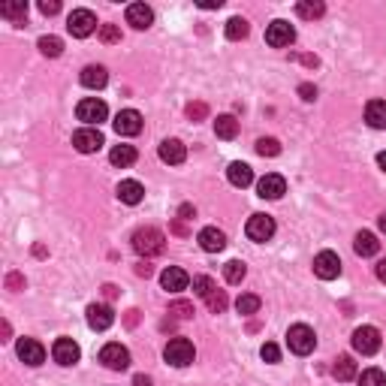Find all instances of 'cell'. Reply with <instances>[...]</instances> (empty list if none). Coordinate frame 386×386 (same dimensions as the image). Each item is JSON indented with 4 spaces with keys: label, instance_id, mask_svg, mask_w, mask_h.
Masks as SVG:
<instances>
[{
    "label": "cell",
    "instance_id": "obj_1",
    "mask_svg": "<svg viewBox=\"0 0 386 386\" xmlns=\"http://www.w3.org/2000/svg\"><path fill=\"white\" fill-rule=\"evenodd\" d=\"M163 248H166V236L157 226H142V230L133 232V251L139 256H145V260L163 254Z\"/></svg>",
    "mask_w": 386,
    "mask_h": 386
},
{
    "label": "cell",
    "instance_id": "obj_2",
    "mask_svg": "<svg viewBox=\"0 0 386 386\" xmlns=\"http://www.w3.org/2000/svg\"><path fill=\"white\" fill-rule=\"evenodd\" d=\"M287 344H290V350L296 353V357H308V353H314V347H317V335H314L311 326L296 323V326H290V332H287Z\"/></svg>",
    "mask_w": 386,
    "mask_h": 386
},
{
    "label": "cell",
    "instance_id": "obj_3",
    "mask_svg": "<svg viewBox=\"0 0 386 386\" xmlns=\"http://www.w3.org/2000/svg\"><path fill=\"white\" fill-rule=\"evenodd\" d=\"M193 357H196V350H193V344L187 341V338H169V344H166V350H163V359L169 362V365H176V368L191 365Z\"/></svg>",
    "mask_w": 386,
    "mask_h": 386
},
{
    "label": "cell",
    "instance_id": "obj_4",
    "mask_svg": "<svg viewBox=\"0 0 386 386\" xmlns=\"http://www.w3.org/2000/svg\"><path fill=\"white\" fill-rule=\"evenodd\" d=\"M75 115H79V121H85L88 127H100L109 118V106L103 100H97V97H85V100L75 106Z\"/></svg>",
    "mask_w": 386,
    "mask_h": 386
},
{
    "label": "cell",
    "instance_id": "obj_5",
    "mask_svg": "<svg viewBox=\"0 0 386 386\" xmlns=\"http://www.w3.org/2000/svg\"><path fill=\"white\" fill-rule=\"evenodd\" d=\"M67 30L75 36V40H85L97 30V15L91 10H73L70 19H67Z\"/></svg>",
    "mask_w": 386,
    "mask_h": 386
},
{
    "label": "cell",
    "instance_id": "obj_6",
    "mask_svg": "<svg viewBox=\"0 0 386 386\" xmlns=\"http://www.w3.org/2000/svg\"><path fill=\"white\" fill-rule=\"evenodd\" d=\"M353 350L362 353V357H374L381 350V332L374 326H359L353 332Z\"/></svg>",
    "mask_w": 386,
    "mask_h": 386
},
{
    "label": "cell",
    "instance_id": "obj_7",
    "mask_svg": "<svg viewBox=\"0 0 386 386\" xmlns=\"http://www.w3.org/2000/svg\"><path fill=\"white\" fill-rule=\"evenodd\" d=\"M314 275L320 278V281H335L338 275H341V260H338V254L332 251H320L314 256Z\"/></svg>",
    "mask_w": 386,
    "mask_h": 386
},
{
    "label": "cell",
    "instance_id": "obj_8",
    "mask_svg": "<svg viewBox=\"0 0 386 386\" xmlns=\"http://www.w3.org/2000/svg\"><path fill=\"white\" fill-rule=\"evenodd\" d=\"M100 362L106 368H112V372H124V368H130V350L112 341L100 350Z\"/></svg>",
    "mask_w": 386,
    "mask_h": 386
},
{
    "label": "cell",
    "instance_id": "obj_9",
    "mask_svg": "<svg viewBox=\"0 0 386 386\" xmlns=\"http://www.w3.org/2000/svg\"><path fill=\"white\" fill-rule=\"evenodd\" d=\"M73 145H75V151H82V154H94L106 142H103V133L97 130V127H82V130L73 133Z\"/></svg>",
    "mask_w": 386,
    "mask_h": 386
},
{
    "label": "cell",
    "instance_id": "obj_10",
    "mask_svg": "<svg viewBox=\"0 0 386 386\" xmlns=\"http://www.w3.org/2000/svg\"><path fill=\"white\" fill-rule=\"evenodd\" d=\"M293 40H296V30H293L290 21H272V25L266 27V43L272 45V49H287Z\"/></svg>",
    "mask_w": 386,
    "mask_h": 386
},
{
    "label": "cell",
    "instance_id": "obj_11",
    "mask_svg": "<svg viewBox=\"0 0 386 386\" xmlns=\"http://www.w3.org/2000/svg\"><path fill=\"white\" fill-rule=\"evenodd\" d=\"M245 232H248V239L251 241H269L272 236H275V221H272L269 215H251Z\"/></svg>",
    "mask_w": 386,
    "mask_h": 386
},
{
    "label": "cell",
    "instance_id": "obj_12",
    "mask_svg": "<svg viewBox=\"0 0 386 386\" xmlns=\"http://www.w3.org/2000/svg\"><path fill=\"white\" fill-rule=\"evenodd\" d=\"M51 357H55L58 365L70 368V365H75V362H79L82 350H79V344H75L73 338H58L55 347H51Z\"/></svg>",
    "mask_w": 386,
    "mask_h": 386
},
{
    "label": "cell",
    "instance_id": "obj_13",
    "mask_svg": "<svg viewBox=\"0 0 386 386\" xmlns=\"http://www.w3.org/2000/svg\"><path fill=\"white\" fill-rule=\"evenodd\" d=\"M15 353H19V359L25 362V365H43L45 362V347L36 341V338H21Z\"/></svg>",
    "mask_w": 386,
    "mask_h": 386
},
{
    "label": "cell",
    "instance_id": "obj_14",
    "mask_svg": "<svg viewBox=\"0 0 386 386\" xmlns=\"http://www.w3.org/2000/svg\"><path fill=\"white\" fill-rule=\"evenodd\" d=\"M115 323V311H112L109 305H103V302H94V305H88V326L97 329V332H106Z\"/></svg>",
    "mask_w": 386,
    "mask_h": 386
},
{
    "label": "cell",
    "instance_id": "obj_15",
    "mask_svg": "<svg viewBox=\"0 0 386 386\" xmlns=\"http://www.w3.org/2000/svg\"><path fill=\"white\" fill-rule=\"evenodd\" d=\"M115 133L118 136H139L142 133V115L136 109H124L115 115Z\"/></svg>",
    "mask_w": 386,
    "mask_h": 386
},
{
    "label": "cell",
    "instance_id": "obj_16",
    "mask_svg": "<svg viewBox=\"0 0 386 386\" xmlns=\"http://www.w3.org/2000/svg\"><path fill=\"white\" fill-rule=\"evenodd\" d=\"M256 193H260L263 200H281L287 193V181L281 176H275V172H269V176H263L256 181Z\"/></svg>",
    "mask_w": 386,
    "mask_h": 386
},
{
    "label": "cell",
    "instance_id": "obj_17",
    "mask_svg": "<svg viewBox=\"0 0 386 386\" xmlns=\"http://www.w3.org/2000/svg\"><path fill=\"white\" fill-rule=\"evenodd\" d=\"M160 284H163V290L166 293H181V290H187V284H191V278H187V272L184 269H178V266H169L160 275Z\"/></svg>",
    "mask_w": 386,
    "mask_h": 386
},
{
    "label": "cell",
    "instance_id": "obj_18",
    "mask_svg": "<svg viewBox=\"0 0 386 386\" xmlns=\"http://www.w3.org/2000/svg\"><path fill=\"white\" fill-rule=\"evenodd\" d=\"M127 25H133L136 30H145L154 25V12H151V6L145 3H130L127 6Z\"/></svg>",
    "mask_w": 386,
    "mask_h": 386
},
{
    "label": "cell",
    "instance_id": "obj_19",
    "mask_svg": "<svg viewBox=\"0 0 386 386\" xmlns=\"http://www.w3.org/2000/svg\"><path fill=\"white\" fill-rule=\"evenodd\" d=\"M160 160L163 163H169V166H181L187 160V148H184V142H178V139H166L160 142Z\"/></svg>",
    "mask_w": 386,
    "mask_h": 386
},
{
    "label": "cell",
    "instance_id": "obj_20",
    "mask_svg": "<svg viewBox=\"0 0 386 386\" xmlns=\"http://www.w3.org/2000/svg\"><path fill=\"white\" fill-rule=\"evenodd\" d=\"M196 241H200V248H202V251H208V254H217V251H224V248H226V236L217 230V226H206Z\"/></svg>",
    "mask_w": 386,
    "mask_h": 386
},
{
    "label": "cell",
    "instance_id": "obj_21",
    "mask_svg": "<svg viewBox=\"0 0 386 386\" xmlns=\"http://www.w3.org/2000/svg\"><path fill=\"white\" fill-rule=\"evenodd\" d=\"M142 196H145V187H142L139 181L127 178V181H121V184H118V200L127 202V206H139Z\"/></svg>",
    "mask_w": 386,
    "mask_h": 386
},
{
    "label": "cell",
    "instance_id": "obj_22",
    "mask_svg": "<svg viewBox=\"0 0 386 386\" xmlns=\"http://www.w3.org/2000/svg\"><path fill=\"white\" fill-rule=\"evenodd\" d=\"M79 79H82V85H85V88L100 91V88H106V82H109V73H106V67L91 64V67H85V70H82Z\"/></svg>",
    "mask_w": 386,
    "mask_h": 386
},
{
    "label": "cell",
    "instance_id": "obj_23",
    "mask_svg": "<svg viewBox=\"0 0 386 386\" xmlns=\"http://www.w3.org/2000/svg\"><path fill=\"white\" fill-rule=\"evenodd\" d=\"M226 178H230L232 187H248L254 181V169L248 163L236 160V163H230V169H226Z\"/></svg>",
    "mask_w": 386,
    "mask_h": 386
},
{
    "label": "cell",
    "instance_id": "obj_24",
    "mask_svg": "<svg viewBox=\"0 0 386 386\" xmlns=\"http://www.w3.org/2000/svg\"><path fill=\"white\" fill-rule=\"evenodd\" d=\"M353 251H357L359 256H374L377 251H381V241H377L374 232H368V230H362L357 241H353Z\"/></svg>",
    "mask_w": 386,
    "mask_h": 386
},
{
    "label": "cell",
    "instance_id": "obj_25",
    "mask_svg": "<svg viewBox=\"0 0 386 386\" xmlns=\"http://www.w3.org/2000/svg\"><path fill=\"white\" fill-rule=\"evenodd\" d=\"M365 121L368 127H374V130H386V103L383 100H372L365 106Z\"/></svg>",
    "mask_w": 386,
    "mask_h": 386
},
{
    "label": "cell",
    "instance_id": "obj_26",
    "mask_svg": "<svg viewBox=\"0 0 386 386\" xmlns=\"http://www.w3.org/2000/svg\"><path fill=\"white\" fill-rule=\"evenodd\" d=\"M332 374H335V381H341V383L353 381V377H357V362H353L350 357H338L335 365H332Z\"/></svg>",
    "mask_w": 386,
    "mask_h": 386
},
{
    "label": "cell",
    "instance_id": "obj_27",
    "mask_svg": "<svg viewBox=\"0 0 386 386\" xmlns=\"http://www.w3.org/2000/svg\"><path fill=\"white\" fill-rule=\"evenodd\" d=\"M109 160H112V166H133L136 163V148L133 145H115L112 148V154H109Z\"/></svg>",
    "mask_w": 386,
    "mask_h": 386
},
{
    "label": "cell",
    "instance_id": "obj_28",
    "mask_svg": "<svg viewBox=\"0 0 386 386\" xmlns=\"http://www.w3.org/2000/svg\"><path fill=\"white\" fill-rule=\"evenodd\" d=\"M0 15H3V19L19 21V25H25V15H27V0H12V3H3V6H0Z\"/></svg>",
    "mask_w": 386,
    "mask_h": 386
},
{
    "label": "cell",
    "instance_id": "obj_29",
    "mask_svg": "<svg viewBox=\"0 0 386 386\" xmlns=\"http://www.w3.org/2000/svg\"><path fill=\"white\" fill-rule=\"evenodd\" d=\"M215 133L221 136V139H236L239 136V121L232 115H221L215 121Z\"/></svg>",
    "mask_w": 386,
    "mask_h": 386
},
{
    "label": "cell",
    "instance_id": "obj_30",
    "mask_svg": "<svg viewBox=\"0 0 386 386\" xmlns=\"http://www.w3.org/2000/svg\"><path fill=\"white\" fill-rule=\"evenodd\" d=\"M296 12H299V19H320L323 12H326V6L320 3V0H299L296 3Z\"/></svg>",
    "mask_w": 386,
    "mask_h": 386
},
{
    "label": "cell",
    "instance_id": "obj_31",
    "mask_svg": "<svg viewBox=\"0 0 386 386\" xmlns=\"http://www.w3.org/2000/svg\"><path fill=\"white\" fill-rule=\"evenodd\" d=\"M245 275H248V269H245V263H241V260H230L224 266L226 284H241V281H245Z\"/></svg>",
    "mask_w": 386,
    "mask_h": 386
},
{
    "label": "cell",
    "instance_id": "obj_32",
    "mask_svg": "<svg viewBox=\"0 0 386 386\" xmlns=\"http://www.w3.org/2000/svg\"><path fill=\"white\" fill-rule=\"evenodd\" d=\"M248 30H251L248 27V21L241 19V15H236V19L226 21V40H245Z\"/></svg>",
    "mask_w": 386,
    "mask_h": 386
},
{
    "label": "cell",
    "instance_id": "obj_33",
    "mask_svg": "<svg viewBox=\"0 0 386 386\" xmlns=\"http://www.w3.org/2000/svg\"><path fill=\"white\" fill-rule=\"evenodd\" d=\"M236 308H239V314L251 317V314L260 311V296H254V293H241V296L236 299Z\"/></svg>",
    "mask_w": 386,
    "mask_h": 386
},
{
    "label": "cell",
    "instance_id": "obj_34",
    "mask_svg": "<svg viewBox=\"0 0 386 386\" xmlns=\"http://www.w3.org/2000/svg\"><path fill=\"white\" fill-rule=\"evenodd\" d=\"M40 51L45 58H58L60 51H64V43H60V36H40Z\"/></svg>",
    "mask_w": 386,
    "mask_h": 386
},
{
    "label": "cell",
    "instance_id": "obj_35",
    "mask_svg": "<svg viewBox=\"0 0 386 386\" xmlns=\"http://www.w3.org/2000/svg\"><path fill=\"white\" fill-rule=\"evenodd\" d=\"M215 290H217V284L211 281L208 275H196V278H193V293H196L200 299H208Z\"/></svg>",
    "mask_w": 386,
    "mask_h": 386
},
{
    "label": "cell",
    "instance_id": "obj_36",
    "mask_svg": "<svg viewBox=\"0 0 386 386\" xmlns=\"http://www.w3.org/2000/svg\"><path fill=\"white\" fill-rule=\"evenodd\" d=\"M359 386H386V374L381 368H365L359 374Z\"/></svg>",
    "mask_w": 386,
    "mask_h": 386
},
{
    "label": "cell",
    "instance_id": "obj_37",
    "mask_svg": "<svg viewBox=\"0 0 386 386\" xmlns=\"http://www.w3.org/2000/svg\"><path fill=\"white\" fill-rule=\"evenodd\" d=\"M206 305H208L211 314H224L230 302H226V293H224V290H215V293H211V296L206 299Z\"/></svg>",
    "mask_w": 386,
    "mask_h": 386
},
{
    "label": "cell",
    "instance_id": "obj_38",
    "mask_svg": "<svg viewBox=\"0 0 386 386\" xmlns=\"http://www.w3.org/2000/svg\"><path fill=\"white\" fill-rule=\"evenodd\" d=\"M256 154L260 157H278L281 154V142L278 139H260L256 142Z\"/></svg>",
    "mask_w": 386,
    "mask_h": 386
},
{
    "label": "cell",
    "instance_id": "obj_39",
    "mask_svg": "<svg viewBox=\"0 0 386 386\" xmlns=\"http://www.w3.org/2000/svg\"><path fill=\"white\" fill-rule=\"evenodd\" d=\"M169 314L176 317V320H191V317H193V305H191V302H172Z\"/></svg>",
    "mask_w": 386,
    "mask_h": 386
},
{
    "label": "cell",
    "instance_id": "obj_40",
    "mask_svg": "<svg viewBox=\"0 0 386 386\" xmlns=\"http://www.w3.org/2000/svg\"><path fill=\"white\" fill-rule=\"evenodd\" d=\"M100 40H103L106 45L121 43V27H118V25H100Z\"/></svg>",
    "mask_w": 386,
    "mask_h": 386
},
{
    "label": "cell",
    "instance_id": "obj_41",
    "mask_svg": "<svg viewBox=\"0 0 386 386\" xmlns=\"http://www.w3.org/2000/svg\"><path fill=\"white\" fill-rule=\"evenodd\" d=\"M206 115H208V106L206 103H191V106H187V118H191V121H202Z\"/></svg>",
    "mask_w": 386,
    "mask_h": 386
},
{
    "label": "cell",
    "instance_id": "obj_42",
    "mask_svg": "<svg viewBox=\"0 0 386 386\" xmlns=\"http://www.w3.org/2000/svg\"><path fill=\"white\" fill-rule=\"evenodd\" d=\"M260 357L266 362H278V359H281V350H278V344L266 341V344H263V350H260Z\"/></svg>",
    "mask_w": 386,
    "mask_h": 386
},
{
    "label": "cell",
    "instance_id": "obj_43",
    "mask_svg": "<svg viewBox=\"0 0 386 386\" xmlns=\"http://www.w3.org/2000/svg\"><path fill=\"white\" fill-rule=\"evenodd\" d=\"M40 12H43V15H58V12H60V0H43V3H40Z\"/></svg>",
    "mask_w": 386,
    "mask_h": 386
},
{
    "label": "cell",
    "instance_id": "obj_44",
    "mask_svg": "<svg viewBox=\"0 0 386 386\" xmlns=\"http://www.w3.org/2000/svg\"><path fill=\"white\" fill-rule=\"evenodd\" d=\"M299 97H302V100L311 103L314 97H317V88H314V85H299Z\"/></svg>",
    "mask_w": 386,
    "mask_h": 386
},
{
    "label": "cell",
    "instance_id": "obj_45",
    "mask_svg": "<svg viewBox=\"0 0 386 386\" xmlns=\"http://www.w3.org/2000/svg\"><path fill=\"white\" fill-rule=\"evenodd\" d=\"M6 287H10V290H21V287H25V278H21V275H10V278H6Z\"/></svg>",
    "mask_w": 386,
    "mask_h": 386
},
{
    "label": "cell",
    "instance_id": "obj_46",
    "mask_svg": "<svg viewBox=\"0 0 386 386\" xmlns=\"http://www.w3.org/2000/svg\"><path fill=\"white\" fill-rule=\"evenodd\" d=\"M151 272H154V269H151L148 263H139V266H136V275H139V278H151Z\"/></svg>",
    "mask_w": 386,
    "mask_h": 386
},
{
    "label": "cell",
    "instance_id": "obj_47",
    "mask_svg": "<svg viewBox=\"0 0 386 386\" xmlns=\"http://www.w3.org/2000/svg\"><path fill=\"white\" fill-rule=\"evenodd\" d=\"M178 217H181V221H191V217H193V206H181L178 208Z\"/></svg>",
    "mask_w": 386,
    "mask_h": 386
},
{
    "label": "cell",
    "instance_id": "obj_48",
    "mask_svg": "<svg viewBox=\"0 0 386 386\" xmlns=\"http://www.w3.org/2000/svg\"><path fill=\"white\" fill-rule=\"evenodd\" d=\"M103 296H106V299H115V296H118V287H115V284H106V287H103Z\"/></svg>",
    "mask_w": 386,
    "mask_h": 386
},
{
    "label": "cell",
    "instance_id": "obj_49",
    "mask_svg": "<svg viewBox=\"0 0 386 386\" xmlns=\"http://www.w3.org/2000/svg\"><path fill=\"white\" fill-rule=\"evenodd\" d=\"M136 323H139V311L130 308V311H127V326H136Z\"/></svg>",
    "mask_w": 386,
    "mask_h": 386
},
{
    "label": "cell",
    "instance_id": "obj_50",
    "mask_svg": "<svg viewBox=\"0 0 386 386\" xmlns=\"http://www.w3.org/2000/svg\"><path fill=\"white\" fill-rule=\"evenodd\" d=\"M133 386H151V377L148 374H136L133 377Z\"/></svg>",
    "mask_w": 386,
    "mask_h": 386
},
{
    "label": "cell",
    "instance_id": "obj_51",
    "mask_svg": "<svg viewBox=\"0 0 386 386\" xmlns=\"http://www.w3.org/2000/svg\"><path fill=\"white\" fill-rule=\"evenodd\" d=\"M377 278H381V281L386 284V260H381V263H377Z\"/></svg>",
    "mask_w": 386,
    "mask_h": 386
},
{
    "label": "cell",
    "instance_id": "obj_52",
    "mask_svg": "<svg viewBox=\"0 0 386 386\" xmlns=\"http://www.w3.org/2000/svg\"><path fill=\"white\" fill-rule=\"evenodd\" d=\"M377 166H381V169L386 172V151H381V154H377Z\"/></svg>",
    "mask_w": 386,
    "mask_h": 386
},
{
    "label": "cell",
    "instance_id": "obj_53",
    "mask_svg": "<svg viewBox=\"0 0 386 386\" xmlns=\"http://www.w3.org/2000/svg\"><path fill=\"white\" fill-rule=\"evenodd\" d=\"M10 332H12V329H10V323L3 320V338H0V341H10Z\"/></svg>",
    "mask_w": 386,
    "mask_h": 386
},
{
    "label": "cell",
    "instance_id": "obj_54",
    "mask_svg": "<svg viewBox=\"0 0 386 386\" xmlns=\"http://www.w3.org/2000/svg\"><path fill=\"white\" fill-rule=\"evenodd\" d=\"M377 226H381V232H386V211H383L381 217H377Z\"/></svg>",
    "mask_w": 386,
    "mask_h": 386
}]
</instances>
